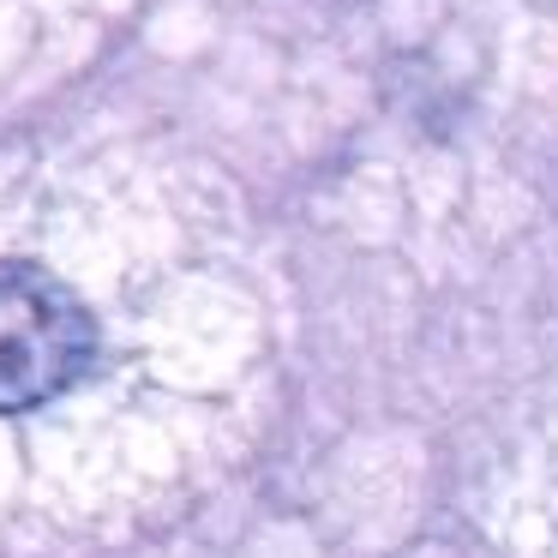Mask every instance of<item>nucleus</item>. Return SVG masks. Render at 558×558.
Listing matches in <instances>:
<instances>
[{"label":"nucleus","instance_id":"f257e3e1","mask_svg":"<svg viewBox=\"0 0 558 558\" xmlns=\"http://www.w3.org/2000/svg\"><path fill=\"white\" fill-rule=\"evenodd\" d=\"M97 306L37 253H0V414L66 397L97 366Z\"/></svg>","mask_w":558,"mask_h":558}]
</instances>
